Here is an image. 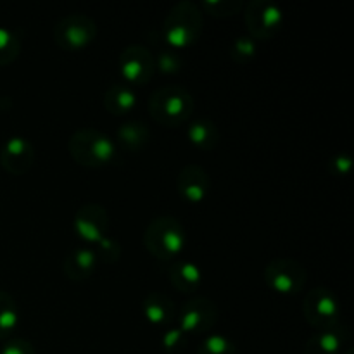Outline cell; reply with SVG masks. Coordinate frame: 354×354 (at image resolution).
<instances>
[{
	"label": "cell",
	"instance_id": "cell-11",
	"mask_svg": "<svg viewBox=\"0 0 354 354\" xmlns=\"http://www.w3.org/2000/svg\"><path fill=\"white\" fill-rule=\"evenodd\" d=\"M73 227L82 241L88 244H99L102 239L107 237L109 216H107V211L99 204H85L76 211Z\"/></svg>",
	"mask_w": 354,
	"mask_h": 354
},
{
	"label": "cell",
	"instance_id": "cell-18",
	"mask_svg": "<svg viewBox=\"0 0 354 354\" xmlns=\"http://www.w3.org/2000/svg\"><path fill=\"white\" fill-rule=\"evenodd\" d=\"M137 106V92L123 82L113 83L104 93V107L113 116H124Z\"/></svg>",
	"mask_w": 354,
	"mask_h": 354
},
{
	"label": "cell",
	"instance_id": "cell-13",
	"mask_svg": "<svg viewBox=\"0 0 354 354\" xmlns=\"http://www.w3.org/2000/svg\"><path fill=\"white\" fill-rule=\"evenodd\" d=\"M209 175L199 165L183 166L176 178V189H178L180 197L189 204L203 203L209 192Z\"/></svg>",
	"mask_w": 354,
	"mask_h": 354
},
{
	"label": "cell",
	"instance_id": "cell-15",
	"mask_svg": "<svg viewBox=\"0 0 354 354\" xmlns=\"http://www.w3.org/2000/svg\"><path fill=\"white\" fill-rule=\"evenodd\" d=\"M97 259L95 249L86 248V245H82V248H76L66 256L64 259V273L68 275V279L75 280V282H82V280L90 279L93 275L97 268Z\"/></svg>",
	"mask_w": 354,
	"mask_h": 354
},
{
	"label": "cell",
	"instance_id": "cell-23",
	"mask_svg": "<svg viewBox=\"0 0 354 354\" xmlns=\"http://www.w3.org/2000/svg\"><path fill=\"white\" fill-rule=\"evenodd\" d=\"M258 54V41L248 35H241L230 44V59L237 64H248Z\"/></svg>",
	"mask_w": 354,
	"mask_h": 354
},
{
	"label": "cell",
	"instance_id": "cell-17",
	"mask_svg": "<svg viewBox=\"0 0 354 354\" xmlns=\"http://www.w3.org/2000/svg\"><path fill=\"white\" fill-rule=\"evenodd\" d=\"M168 277L171 286L180 292H196L203 283V270L194 261L176 259L169 265Z\"/></svg>",
	"mask_w": 354,
	"mask_h": 354
},
{
	"label": "cell",
	"instance_id": "cell-29",
	"mask_svg": "<svg viewBox=\"0 0 354 354\" xmlns=\"http://www.w3.org/2000/svg\"><path fill=\"white\" fill-rule=\"evenodd\" d=\"M0 354H37V351H35L33 344L26 339H12L3 346Z\"/></svg>",
	"mask_w": 354,
	"mask_h": 354
},
{
	"label": "cell",
	"instance_id": "cell-21",
	"mask_svg": "<svg viewBox=\"0 0 354 354\" xmlns=\"http://www.w3.org/2000/svg\"><path fill=\"white\" fill-rule=\"evenodd\" d=\"M19 325V308L6 290H0V341L14 334Z\"/></svg>",
	"mask_w": 354,
	"mask_h": 354
},
{
	"label": "cell",
	"instance_id": "cell-14",
	"mask_svg": "<svg viewBox=\"0 0 354 354\" xmlns=\"http://www.w3.org/2000/svg\"><path fill=\"white\" fill-rule=\"evenodd\" d=\"M348 335V328L341 324L328 330L315 332L304 346V354H341Z\"/></svg>",
	"mask_w": 354,
	"mask_h": 354
},
{
	"label": "cell",
	"instance_id": "cell-12",
	"mask_svg": "<svg viewBox=\"0 0 354 354\" xmlns=\"http://www.w3.org/2000/svg\"><path fill=\"white\" fill-rule=\"evenodd\" d=\"M33 145L24 137H10L0 149V165L10 175H24L35 165Z\"/></svg>",
	"mask_w": 354,
	"mask_h": 354
},
{
	"label": "cell",
	"instance_id": "cell-27",
	"mask_svg": "<svg viewBox=\"0 0 354 354\" xmlns=\"http://www.w3.org/2000/svg\"><path fill=\"white\" fill-rule=\"evenodd\" d=\"M185 339L187 335L178 327L168 328L161 337L162 348L168 353H180L183 349V344H185Z\"/></svg>",
	"mask_w": 354,
	"mask_h": 354
},
{
	"label": "cell",
	"instance_id": "cell-30",
	"mask_svg": "<svg viewBox=\"0 0 354 354\" xmlns=\"http://www.w3.org/2000/svg\"><path fill=\"white\" fill-rule=\"evenodd\" d=\"M97 245H99V248H100V252H102V258L106 259L107 263H114L118 258H120L121 248H120V245H118L116 241H113V239H109V237L102 239V241H100Z\"/></svg>",
	"mask_w": 354,
	"mask_h": 354
},
{
	"label": "cell",
	"instance_id": "cell-16",
	"mask_svg": "<svg viewBox=\"0 0 354 354\" xmlns=\"http://www.w3.org/2000/svg\"><path fill=\"white\" fill-rule=\"evenodd\" d=\"M142 311H144V317L147 318L149 324L156 325V327L171 325L173 320H176L175 303L166 294L158 292V290L149 292L145 296Z\"/></svg>",
	"mask_w": 354,
	"mask_h": 354
},
{
	"label": "cell",
	"instance_id": "cell-22",
	"mask_svg": "<svg viewBox=\"0 0 354 354\" xmlns=\"http://www.w3.org/2000/svg\"><path fill=\"white\" fill-rule=\"evenodd\" d=\"M21 47L19 37L9 28L0 26V68L12 64L19 57Z\"/></svg>",
	"mask_w": 354,
	"mask_h": 354
},
{
	"label": "cell",
	"instance_id": "cell-3",
	"mask_svg": "<svg viewBox=\"0 0 354 354\" xmlns=\"http://www.w3.org/2000/svg\"><path fill=\"white\" fill-rule=\"evenodd\" d=\"M185 228L175 216H159L147 225L144 234V245L149 254L159 261H176L187 248Z\"/></svg>",
	"mask_w": 354,
	"mask_h": 354
},
{
	"label": "cell",
	"instance_id": "cell-2",
	"mask_svg": "<svg viewBox=\"0 0 354 354\" xmlns=\"http://www.w3.org/2000/svg\"><path fill=\"white\" fill-rule=\"evenodd\" d=\"M201 33H203V14L199 7L189 0L175 3L162 21V40L175 50L196 44Z\"/></svg>",
	"mask_w": 354,
	"mask_h": 354
},
{
	"label": "cell",
	"instance_id": "cell-8",
	"mask_svg": "<svg viewBox=\"0 0 354 354\" xmlns=\"http://www.w3.org/2000/svg\"><path fill=\"white\" fill-rule=\"evenodd\" d=\"M306 268L296 259L277 258L265 266L266 286L282 296L299 294L306 286Z\"/></svg>",
	"mask_w": 354,
	"mask_h": 354
},
{
	"label": "cell",
	"instance_id": "cell-19",
	"mask_svg": "<svg viewBox=\"0 0 354 354\" xmlns=\"http://www.w3.org/2000/svg\"><path fill=\"white\" fill-rule=\"evenodd\" d=\"M187 138L190 144L201 151H213L220 142V130H218L216 123L207 118H201V120L192 121L187 128Z\"/></svg>",
	"mask_w": 354,
	"mask_h": 354
},
{
	"label": "cell",
	"instance_id": "cell-26",
	"mask_svg": "<svg viewBox=\"0 0 354 354\" xmlns=\"http://www.w3.org/2000/svg\"><path fill=\"white\" fill-rule=\"evenodd\" d=\"M154 62L156 69H159L162 75H176L182 69V57L173 50H162Z\"/></svg>",
	"mask_w": 354,
	"mask_h": 354
},
{
	"label": "cell",
	"instance_id": "cell-1",
	"mask_svg": "<svg viewBox=\"0 0 354 354\" xmlns=\"http://www.w3.org/2000/svg\"><path fill=\"white\" fill-rule=\"evenodd\" d=\"M68 149L75 162L83 168H106L118 158L116 142L95 128L76 130L69 138Z\"/></svg>",
	"mask_w": 354,
	"mask_h": 354
},
{
	"label": "cell",
	"instance_id": "cell-7",
	"mask_svg": "<svg viewBox=\"0 0 354 354\" xmlns=\"http://www.w3.org/2000/svg\"><path fill=\"white\" fill-rule=\"evenodd\" d=\"M97 38V24L86 14H68L54 28V40L68 52L82 50Z\"/></svg>",
	"mask_w": 354,
	"mask_h": 354
},
{
	"label": "cell",
	"instance_id": "cell-20",
	"mask_svg": "<svg viewBox=\"0 0 354 354\" xmlns=\"http://www.w3.org/2000/svg\"><path fill=\"white\" fill-rule=\"evenodd\" d=\"M151 131L142 121H127L116 130V145L128 152H138L149 144Z\"/></svg>",
	"mask_w": 354,
	"mask_h": 354
},
{
	"label": "cell",
	"instance_id": "cell-10",
	"mask_svg": "<svg viewBox=\"0 0 354 354\" xmlns=\"http://www.w3.org/2000/svg\"><path fill=\"white\" fill-rule=\"evenodd\" d=\"M218 320V308L209 297H194L180 310L178 328L185 335H207Z\"/></svg>",
	"mask_w": 354,
	"mask_h": 354
},
{
	"label": "cell",
	"instance_id": "cell-25",
	"mask_svg": "<svg viewBox=\"0 0 354 354\" xmlns=\"http://www.w3.org/2000/svg\"><path fill=\"white\" fill-rule=\"evenodd\" d=\"M242 7H244V3L239 2V0H207V2H203V9L211 16L218 17L235 16Z\"/></svg>",
	"mask_w": 354,
	"mask_h": 354
},
{
	"label": "cell",
	"instance_id": "cell-28",
	"mask_svg": "<svg viewBox=\"0 0 354 354\" xmlns=\"http://www.w3.org/2000/svg\"><path fill=\"white\" fill-rule=\"evenodd\" d=\"M351 166H353L351 156L344 154V152H339V154L332 156L327 168L334 176H346L349 171H351Z\"/></svg>",
	"mask_w": 354,
	"mask_h": 354
},
{
	"label": "cell",
	"instance_id": "cell-4",
	"mask_svg": "<svg viewBox=\"0 0 354 354\" xmlns=\"http://www.w3.org/2000/svg\"><path fill=\"white\" fill-rule=\"evenodd\" d=\"M194 113V99L189 90L178 85H166L149 99V114L162 127H180Z\"/></svg>",
	"mask_w": 354,
	"mask_h": 354
},
{
	"label": "cell",
	"instance_id": "cell-5",
	"mask_svg": "<svg viewBox=\"0 0 354 354\" xmlns=\"http://www.w3.org/2000/svg\"><path fill=\"white\" fill-rule=\"evenodd\" d=\"M303 313L308 324L317 330H328L341 324V303L327 287H315L306 294Z\"/></svg>",
	"mask_w": 354,
	"mask_h": 354
},
{
	"label": "cell",
	"instance_id": "cell-31",
	"mask_svg": "<svg viewBox=\"0 0 354 354\" xmlns=\"http://www.w3.org/2000/svg\"><path fill=\"white\" fill-rule=\"evenodd\" d=\"M341 354H354V349L353 348H348L346 351H342Z\"/></svg>",
	"mask_w": 354,
	"mask_h": 354
},
{
	"label": "cell",
	"instance_id": "cell-9",
	"mask_svg": "<svg viewBox=\"0 0 354 354\" xmlns=\"http://www.w3.org/2000/svg\"><path fill=\"white\" fill-rule=\"evenodd\" d=\"M121 82L130 86H140L151 82L156 73V62L151 50L144 45H128L118 59Z\"/></svg>",
	"mask_w": 354,
	"mask_h": 354
},
{
	"label": "cell",
	"instance_id": "cell-24",
	"mask_svg": "<svg viewBox=\"0 0 354 354\" xmlns=\"http://www.w3.org/2000/svg\"><path fill=\"white\" fill-rule=\"evenodd\" d=\"M197 354H237V346L223 334H207L197 348Z\"/></svg>",
	"mask_w": 354,
	"mask_h": 354
},
{
	"label": "cell",
	"instance_id": "cell-6",
	"mask_svg": "<svg viewBox=\"0 0 354 354\" xmlns=\"http://www.w3.org/2000/svg\"><path fill=\"white\" fill-rule=\"evenodd\" d=\"M245 26H248L249 37L256 41L272 40L283 26L282 9L275 2L270 0H252L245 6L244 12Z\"/></svg>",
	"mask_w": 354,
	"mask_h": 354
}]
</instances>
